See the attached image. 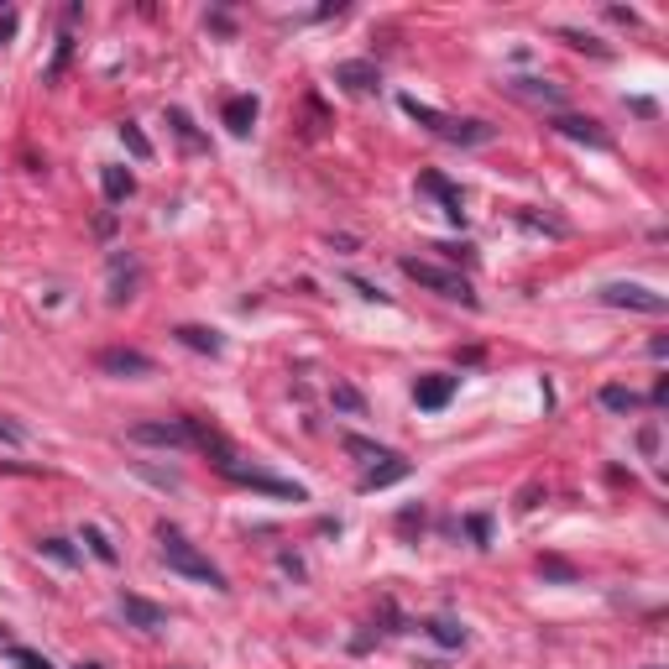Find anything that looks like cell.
<instances>
[{"label": "cell", "instance_id": "obj_21", "mask_svg": "<svg viewBox=\"0 0 669 669\" xmlns=\"http://www.w3.org/2000/svg\"><path fill=\"white\" fill-rule=\"evenodd\" d=\"M602 408H612V413H633V408H638V392H628V387H602Z\"/></svg>", "mask_w": 669, "mask_h": 669}, {"label": "cell", "instance_id": "obj_13", "mask_svg": "<svg viewBox=\"0 0 669 669\" xmlns=\"http://www.w3.org/2000/svg\"><path fill=\"white\" fill-rule=\"evenodd\" d=\"M555 131H560V136H570V142H591V147H607V131L596 126V121H586V115H560V121H555Z\"/></svg>", "mask_w": 669, "mask_h": 669}, {"label": "cell", "instance_id": "obj_28", "mask_svg": "<svg viewBox=\"0 0 669 669\" xmlns=\"http://www.w3.org/2000/svg\"><path fill=\"white\" fill-rule=\"evenodd\" d=\"M173 126H178V136H183V142H194V147H199V131L189 126V115H183V110H173Z\"/></svg>", "mask_w": 669, "mask_h": 669}, {"label": "cell", "instance_id": "obj_31", "mask_svg": "<svg viewBox=\"0 0 669 669\" xmlns=\"http://www.w3.org/2000/svg\"><path fill=\"white\" fill-rule=\"evenodd\" d=\"M0 440H11V445H21V440H27V434H21L16 424H6V419H0Z\"/></svg>", "mask_w": 669, "mask_h": 669}, {"label": "cell", "instance_id": "obj_8", "mask_svg": "<svg viewBox=\"0 0 669 669\" xmlns=\"http://www.w3.org/2000/svg\"><path fill=\"white\" fill-rule=\"evenodd\" d=\"M131 440L136 445H168V450H178V445H189V424H163V419H157V424H131Z\"/></svg>", "mask_w": 669, "mask_h": 669}, {"label": "cell", "instance_id": "obj_16", "mask_svg": "<svg viewBox=\"0 0 669 669\" xmlns=\"http://www.w3.org/2000/svg\"><path fill=\"white\" fill-rule=\"evenodd\" d=\"M345 450L361 455V460H366V471H382V466H392V460H398L392 450H382V445H372V440H361V434H345Z\"/></svg>", "mask_w": 669, "mask_h": 669}, {"label": "cell", "instance_id": "obj_1", "mask_svg": "<svg viewBox=\"0 0 669 669\" xmlns=\"http://www.w3.org/2000/svg\"><path fill=\"white\" fill-rule=\"evenodd\" d=\"M157 544H163V560H168L178 575H189V581H204L210 591H230V586H225V575H220V565H215L210 555H199V549L178 534V528L163 523V528H157Z\"/></svg>", "mask_w": 669, "mask_h": 669}, {"label": "cell", "instance_id": "obj_26", "mask_svg": "<svg viewBox=\"0 0 669 669\" xmlns=\"http://www.w3.org/2000/svg\"><path fill=\"white\" fill-rule=\"evenodd\" d=\"M42 555H53L58 565H74V549H68L63 539H42Z\"/></svg>", "mask_w": 669, "mask_h": 669}, {"label": "cell", "instance_id": "obj_30", "mask_svg": "<svg viewBox=\"0 0 669 669\" xmlns=\"http://www.w3.org/2000/svg\"><path fill=\"white\" fill-rule=\"evenodd\" d=\"M335 403H340V408H361V398H356L351 387H335Z\"/></svg>", "mask_w": 669, "mask_h": 669}, {"label": "cell", "instance_id": "obj_24", "mask_svg": "<svg viewBox=\"0 0 669 669\" xmlns=\"http://www.w3.org/2000/svg\"><path fill=\"white\" fill-rule=\"evenodd\" d=\"M84 544L95 549V560H105V565H115V544L100 534V528H84Z\"/></svg>", "mask_w": 669, "mask_h": 669}, {"label": "cell", "instance_id": "obj_5", "mask_svg": "<svg viewBox=\"0 0 669 669\" xmlns=\"http://www.w3.org/2000/svg\"><path fill=\"white\" fill-rule=\"evenodd\" d=\"M602 298L612 309H643V314H664V293L643 288V283H607Z\"/></svg>", "mask_w": 669, "mask_h": 669}, {"label": "cell", "instance_id": "obj_11", "mask_svg": "<svg viewBox=\"0 0 669 669\" xmlns=\"http://www.w3.org/2000/svg\"><path fill=\"white\" fill-rule=\"evenodd\" d=\"M121 612H126V622H136L142 633H157V628L168 622V612L152 607V602H142V596H121Z\"/></svg>", "mask_w": 669, "mask_h": 669}, {"label": "cell", "instance_id": "obj_29", "mask_svg": "<svg viewBox=\"0 0 669 669\" xmlns=\"http://www.w3.org/2000/svg\"><path fill=\"white\" fill-rule=\"evenodd\" d=\"M351 288H356L361 298H377V304H382V298H387L382 288H372V283H366V278H351Z\"/></svg>", "mask_w": 669, "mask_h": 669}, {"label": "cell", "instance_id": "obj_14", "mask_svg": "<svg viewBox=\"0 0 669 669\" xmlns=\"http://www.w3.org/2000/svg\"><path fill=\"white\" fill-rule=\"evenodd\" d=\"M507 89H513L518 100H534V105H560V100H565L560 84H549V79H513Z\"/></svg>", "mask_w": 669, "mask_h": 669}, {"label": "cell", "instance_id": "obj_19", "mask_svg": "<svg viewBox=\"0 0 669 669\" xmlns=\"http://www.w3.org/2000/svg\"><path fill=\"white\" fill-rule=\"evenodd\" d=\"M408 476V460L398 455V460H392V466H382V471H366L361 476V492H377V487H392V481H403Z\"/></svg>", "mask_w": 669, "mask_h": 669}, {"label": "cell", "instance_id": "obj_25", "mask_svg": "<svg viewBox=\"0 0 669 669\" xmlns=\"http://www.w3.org/2000/svg\"><path fill=\"white\" fill-rule=\"evenodd\" d=\"M68 58H74V42H68V37H63V42H58V58H53V68H48V84H58V79H63V68H68Z\"/></svg>", "mask_w": 669, "mask_h": 669}, {"label": "cell", "instance_id": "obj_23", "mask_svg": "<svg viewBox=\"0 0 669 669\" xmlns=\"http://www.w3.org/2000/svg\"><path fill=\"white\" fill-rule=\"evenodd\" d=\"M121 142H126V152L136 157V163H147V157H152V142H147V136H142V131H136L131 121L121 126Z\"/></svg>", "mask_w": 669, "mask_h": 669}, {"label": "cell", "instance_id": "obj_27", "mask_svg": "<svg viewBox=\"0 0 669 669\" xmlns=\"http://www.w3.org/2000/svg\"><path fill=\"white\" fill-rule=\"evenodd\" d=\"M560 37L570 42V48H591V53H607V48H602V42H596V37H581V32H560Z\"/></svg>", "mask_w": 669, "mask_h": 669}, {"label": "cell", "instance_id": "obj_10", "mask_svg": "<svg viewBox=\"0 0 669 669\" xmlns=\"http://www.w3.org/2000/svg\"><path fill=\"white\" fill-rule=\"evenodd\" d=\"M335 84H345L351 95H372V89L382 84V74H377V63H340Z\"/></svg>", "mask_w": 669, "mask_h": 669}, {"label": "cell", "instance_id": "obj_20", "mask_svg": "<svg viewBox=\"0 0 669 669\" xmlns=\"http://www.w3.org/2000/svg\"><path fill=\"white\" fill-rule=\"evenodd\" d=\"M100 183H105V199H115V204L131 199V189H136L126 168H105V173H100Z\"/></svg>", "mask_w": 669, "mask_h": 669}, {"label": "cell", "instance_id": "obj_6", "mask_svg": "<svg viewBox=\"0 0 669 669\" xmlns=\"http://www.w3.org/2000/svg\"><path fill=\"white\" fill-rule=\"evenodd\" d=\"M100 372H110V377H152V356L131 351V345H110V351H100Z\"/></svg>", "mask_w": 669, "mask_h": 669}, {"label": "cell", "instance_id": "obj_4", "mask_svg": "<svg viewBox=\"0 0 669 669\" xmlns=\"http://www.w3.org/2000/svg\"><path fill=\"white\" fill-rule=\"evenodd\" d=\"M215 471H220L225 481H236V487H257V492H272V497L304 502V487H293V481H278V476H267V471H257V466H241V455L215 460Z\"/></svg>", "mask_w": 669, "mask_h": 669}, {"label": "cell", "instance_id": "obj_15", "mask_svg": "<svg viewBox=\"0 0 669 669\" xmlns=\"http://www.w3.org/2000/svg\"><path fill=\"white\" fill-rule=\"evenodd\" d=\"M131 288H136V262L131 257H115L110 262V304H126Z\"/></svg>", "mask_w": 669, "mask_h": 669}, {"label": "cell", "instance_id": "obj_22", "mask_svg": "<svg viewBox=\"0 0 669 669\" xmlns=\"http://www.w3.org/2000/svg\"><path fill=\"white\" fill-rule=\"evenodd\" d=\"M6 659H11L16 669H53V664L42 659L37 649H27V643H11V649H6Z\"/></svg>", "mask_w": 669, "mask_h": 669}, {"label": "cell", "instance_id": "obj_9", "mask_svg": "<svg viewBox=\"0 0 669 669\" xmlns=\"http://www.w3.org/2000/svg\"><path fill=\"white\" fill-rule=\"evenodd\" d=\"M419 189L440 199V210H445L450 220H466V199H460V189H455L445 173H424V178H419Z\"/></svg>", "mask_w": 669, "mask_h": 669}, {"label": "cell", "instance_id": "obj_7", "mask_svg": "<svg viewBox=\"0 0 669 669\" xmlns=\"http://www.w3.org/2000/svg\"><path fill=\"white\" fill-rule=\"evenodd\" d=\"M455 387H460V377L429 372V377H419V382H413V403H419L424 413H434V408H445V403L455 398Z\"/></svg>", "mask_w": 669, "mask_h": 669}, {"label": "cell", "instance_id": "obj_17", "mask_svg": "<svg viewBox=\"0 0 669 669\" xmlns=\"http://www.w3.org/2000/svg\"><path fill=\"white\" fill-rule=\"evenodd\" d=\"M178 340L189 345V351H204V356H220V335L204 330V325H178Z\"/></svg>", "mask_w": 669, "mask_h": 669}, {"label": "cell", "instance_id": "obj_32", "mask_svg": "<svg viewBox=\"0 0 669 669\" xmlns=\"http://www.w3.org/2000/svg\"><path fill=\"white\" fill-rule=\"evenodd\" d=\"M539 570H544V575H560V581H570V565H560V560H544Z\"/></svg>", "mask_w": 669, "mask_h": 669}, {"label": "cell", "instance_id": "obj_2", "mask_svg": "<svg viewBox=\"0 0 669 669\" xmlns=\"http://www.w3.org/2000/svg\"><path fill=\"white\" fill-rule=\"evenodd\" d=\"M398 105H403V115H413V121H419V126H429L434 136H445V142H460V147L492 142V126H487V121H455V115H440L434 105L413 100V95H403Z\"/></svg>", "mask_w": 669, "mask_h": 669}, {"label": "cell", "instance_id": "obj_18", "mask_svg": "<svg viewBox=\"0 0 669 669\" xmlns=\"http://www.w3.org/2000/svg\"><path fill=\"white\" fill-rule=\"evenodd\" d=\"M424 628H429L434 643H445V649H460V643H466V628H460L455 617H429Z\"/></svg>", "mask_w": 669, "mask_h": 669}, {"label": "cell", "instance_id": "obj_3", "mask_svg": "<svg viewBox=\"0 0 669 669\" xmlns=\"http://www.w3.org/2000/svg\"><path fill=\"white\" fill-rule=\"evenodd\" d=\"M403 272L419 288H429V293H440V298H450V304H466V309H476V293H471V283L460 278V272H445V267H434V262H419V257H403Z\"/></svg>", "mask_w": 669, "mask_h": 669}, {"label": "cell", "instance_id": "obj_12", "mask_svg": "<svg viewBox=\"0 0 669 669\" xmlns=\"http://www.w3.org/2000/svg\"><path fill=\"white\" fill-rule=\"evenodd\" d=\"M257 110H262L257 95H230V100H225V126L236 131V136H246L251 126H257Z\"/></svg>", "mask_w": 669, "mask_h": 669}]
</instances>
